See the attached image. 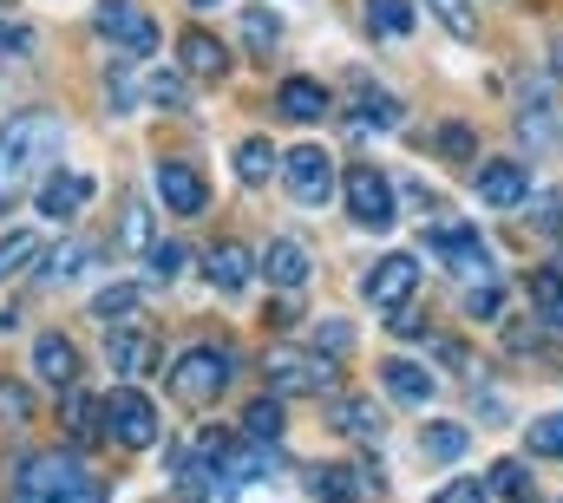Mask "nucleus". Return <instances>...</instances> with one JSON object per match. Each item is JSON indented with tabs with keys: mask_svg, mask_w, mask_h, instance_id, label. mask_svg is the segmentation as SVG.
<instances>
[{
	"mask_svg": "<svg viewBox=\"0 0 563 503\" xmlns=\"http://www.w3.org/2000/svg\"><path fill=\"white\" fill-rule=\"evenodd\" d=\"M59 144H66V125L53 112H20L0 125V203H13L33 177H46L59 164Z\"/></svg>",
	"mask_w": 563,
	"mask_h": 503,
	"instance_id": "1",
	"label": "nucleus"
},
{
	"mask_svg": "<svg viewBox=\"0 0 563 503\" xmlns=\"http://www.w3.org/2000/svg\"><path fill=\"white\" fill-rule=\"evenodd\" d=\"M13 503H106V491L73 451H33L13 471Z\"/></svg>",
	"mask_w": 563,
	"mask_h": 503,
	"instance_id": "2",
	"label": "nucleus"
},
{
	"mask_svg": "<svg viewBox=\"0 0 563 503\" xmlns=\"http://www.w3.org/2000/svg\"><path fill=\"white\" fill-rule=\"evenodd\" d=\"M282 183H288V197H295L301 210H321V203L341 190L334 157H328L321 144H295V150H282Z\"/></svg>",
	"mask_w": 563,
	"mask_h": 503,
	"instance_id": "3",
	"label": "nucleus"
},
{
	"mask_svg": "<svg viewBox=\"0 0 563 503\" xmlns=\"http://www.w3.org/2000/svg\"><path fill=\"white\" fill-rule=\"evenodd\" d=\"M263 373H269V385H276V392H334V385H341L334 354L321 360V354H295V347H269Z\"/></svg>",
	"mask_w": 563,
	"mask_h": 503,
	"instance_id": "4",
	"label": "nucleus"
},
{
	"mask_svg": "<svg viewBox=\"0 0 563 503\" xmlns=\"http://www.w3.org/2000/svg\"><path fill=\"white\" fill-rule=\"evenodd\" d=\"M341 197H347V216L361 230H394V177L387 170H374V164L347 170L341 177Z\"/></svg>",
	"mask_w": 563,
	"mask_h": 503,
	"instance_id": "5",
	"label": "nucleus"
},
{
	"mask_svg": "<svg viewBox=\"0 0 563 503\" xmlns=\"http://www.w3.org/2000/svg\"><path fill=\"white\" fill-rule=\"evenodd\" d=\"M426 243L445 255V268H452L459 281H472V288L498 281V275H492V249H485V236H478V230H465V223H439Z\"/></svg>",
	"mask_w": 563,
	"mask_h": 503,
	"instance_id": "6",
	"label": "nucleus"
},
{
	"mask_svg": "<svg viewBox=\"0 0 563 503\" xmlns=\"http://www.w3.org/2000/svg\"><path fill=\"white\" fill-rule=\"evenodd\" d=\"M223 385H230V354H217V347H190V354L170 360V392L190 399V405L217 399Z\"/></svg>",
	"mask_w": 563,
	"mask_h": 503,
	"instance_id": "7",
	"label": "nucleus"
},
{
	"mask_svg": "<svg viewBox=\"0 0 563 503\" xmlns=\"http://www.w3.org/2000/svg\"><path fill=\"white\" fill-rule=\"evenodd\" d=\"M361 294H367L374 314H400V308L420 294V261H413V255H387V261H374V275L361 281Z\"/></svg>",
	"mask_w": 563,
	"mask_h": 503,
	"instance_id": "8",
	"label": "nucleus"
},
{
	"mask_svg": "<svg viewBox=\"0 0 563 503\" xmlns=\"http://www.w3.org/2000/svg\"><path fill=\"white\" fill-rule=\"evenodd\" d=\"M99 33H106L119 53H132V59L157 53V20H151L144 7H132V0H106V13H99Z\"/></svg>",
	"mask_w": 563,
	"mask_h": 503,
	"instance_id": "9",
	"label": "nucleus"
},
{
	"mask_svg": "<svg viewBox=\"0 0 563 503\" xmlns=\"http://www.w3.org/2000/svg\"><path fill=\"white\" fill-rule=\"evenodd\" d=\"M106 438H119V445H132V451H144V445L157 438V412H151V399H144L139 385H125V392L106 405Z\"/></svg>",
	"mask_w": 563,
	"mask_h": 503,
	"instance_id": "10",
	"label": "nucleus"
},
{
	"mask_svg": "<svg viewBox=\"0 0 563 503\" xmlns=\"http://www.w3.org/2000/svg\"><path fill=\"white\" fill-rule=\"evenodd\" d=\"M472 190H478V203H492V210H525V203H531V177H525V164H511V157L478 164Z\"/></svg>",
	"mask_w": 563,
	"mask_h": 503,
	"instance_id": "11",
	"label": "nucleus"
},
{
	"mask_svg": "<svg viewBox=\"0 0 563 503\" xmlns=\"http://www.w3.org/2000/svg\"><path fill=\"white\" fill-rule=\"evenodd\" d=\"M92 190H99L92 177L59 170V177H46V183H40V216H46V223H66V216H79V210L92 203Z\"/></svg>",
	"mask_w": 563,
	"mask_h": 503,
	"instance_id": "12",
	"label": "nucleus"
},
{
	"mask_svg": "<svg viewBox=\"0 0 563 503\" xmlns=\"http://www.w3.org/2000/svg\"><path fill=\"white\" fill-rule=\"evenodd\" d=\"M106 354H112V367L125 379H139L144 367H151V354H157V347H151V327H144V321H112Z\"/></svg>",
	"mask_w": 563,
	"mask_h": 503,
	"instance_id": "13",
	"label": "nucleus"
},
{
	"mask_svg": "<svg viewBox=\"0 0 563 503\" xmlns=\"http://www.w3.org/2000/svg\"><path fill=\"white\" fill-rule=\"evenodd\" d=\"M177 66H184L190 79H223V72H230V53H223V40H217V33L190 26V33L177 40Z\"/></svg>",
	"mask_w": 563,
	"mask_h": 503,
	"instance_id": "14",
	"label": "nucleus"
},
{
	"mask_svg": "<svg viewBox=\"0 0 563 503\" xmlns=\"http://www.w3.org/2000/svg\"><path fill=\"white\" fill-rule=\"evenodd\" d=\"M157 197H164V210H177V216H197L203 210V177L190 170V164H157Z\"/></svg>",
	"mask_w": 563,
	"mask_h": 503,
	"instance_id": "15",
	"label": "nucleus"
},
{
	"mask_svg": "<svg viewBox=\"0 0 563 503\" xmlns=\"http://www.w3.org/2000/svg\"><path fill=\"white\" fill-rule=\"evenodd\" d=\"M203 275H210L223 294H243V288L256 281V255L243 249V243H217V249L203 255Z\"/></svg>",
	"mask_w": 563,
	"mask_h": 503,
	"instance_id": "16",
	"label": "nucleus"
},
{
	"mask_svg": "<svg viewBox=\"0 0 563 503\" xmlns=\"http://www.w3.org/2000/svg\"><path fill=\"white\" fill-rule=\"evenodd\" d=\"M334 432H347L354 445H380V432H387V418H380V405H374V399H361V392H347V399H334Z\"/></svg>",
	"mask_w": 563,
	"mask_h": 503,
	"instance_id": "17",
	"label": "nucleus"
},
{
	"mask_svg": "<svg viewBox=\"0 0 563 503\" xmlns=\"http://www.w3.org/2000/svg\"><path fill=\"white\" fill-rule=\"evenodd\" d=\"M400 125V99H387V92H374L367 79L354 86V112H347V131L354 137H367V131H394Z\"/></svg>",
	"mask_w": 563,
	"mask_h": 503,
	"instance_id": "18",
	"label": "nucleus"
},
{
	"mask_svg": "<svg viewBox=\"0 0 563 503\" xmlns=\"http://www.w3.org/2000/svg\"><path fill=\"white\" fill-rule=\"evenodd\" d=\"M86 268H99V243H59L53 255H40L33 275H40L46 288H59V281H79Z\"/></svg>",
	"mask_w": 563,
	"mask_h": 503,
	"instance_id": "19",
	"label": "nucleus"
},
{
	"mask_svg": "<svg viewBox=\"0 0 563 503\" xmlns=\"http://www.w3.org/2000/svg\"><path fill=\"white\" fill-rule=\"evenodd\" d=\"M380 385H387L400 405H426V399L439 392V379L426 373L420 360H387V367H380Z\"/></svg>",
	"mask_w": 563,
	"mask_h": 503,
	"instance_id": "20",
	"label": "nucleus"
},
{
	"mask_svg": "<svg viewBox=\"0 0 563 503\" xmlns=\"http://www.w3.org/2000/svg\"><path fill=\"white\" fill-rule=\"evenodd\" d=\"M33 367H40L46 385H73L79 354H73V340H66V334H40V340H33Z\"/></svg>",
	"mask_w": 563,
	"mask_h": 503,
	"instance_id": "21",
	"label": "nucleus"
},
{
	"mask_svg": "<svg viewBox=\"0 0 563 503\" xmlns=\"http://www.w3.org/2000/svg\"><path fill=\"white\" fill-rule=\"evenodd\" d=\"M263 275L276 281L282 294H295V288L308 281V249H301L295 236H282V243H269V255H263Z\"/></svg>",
	"mask_w": 563,
	"mask_h": 503,
	"instance_id": "22",
	"label": "nucleus"
},
{
	"mask_svg": "<svg viewBox=\"0 0 563 503\" xmlns=\"http://www.w3.org/2000/svg\"><path fill=\"white\" fill-rule=\"evenodd\" d=\"M276 112H282V119H295V125H314V119L328 112V92H321L314 79H282Z\"/></svg>",
	"mask_w": 563,
	"mask_h": 503,
	"instance_id": "23",
	"label": "nucleus"
},
{
	"mask_svg": "<svg viewBox=\"0 0 563 503\" xmlns=\"http://www.w3.org/2000/svg\"><path fill=\"white\" fill-rule=\"evenodd\" d=\"M525 294H531V308L544 314V327H551V334H563V268H531Z\"/></svg>",
	"mask_w": 563,
	"mask_h": 503,
	"instance_id": "24",
	"label": "nucleus"
},
{
	"mask_svg": "<svg viewBox=\"0 0 563 503\" xmlns=\"http://www.w3.org/2000/svg\"><path fill=\"white\" fill-rule=\"evenodd\" d=\"M485 491H498L505 503H538V478H531V465L498 458V465H492V478H485Z\"/></svg>",
	"mask_w": 563,
	"mask_h": 503,
	"instance_id": "25",
	"label": "nucleus"
},
{
	"mask_svg": "<svg viewBox=\"0 0 563 503\" xmlns=\"http://www.w3.org/2000/svg\"><path fill=\"white\" fill-rule=\"evenodd\" d=\"M276 170H282V150L269 137H243V144H236V177H243V183H269Z\"/></svg>",
	"mask_w": 563,
	"mask_h": 503,
	"instance_id": "26",
	"label": "nucleus"
},
{
	"mask_svg": "<svg viewBox=\"0 0 563 503\" xmlns=\"http://www.w3.org/2000/svg\"><path fill=\"white\" fill-rule=\"evenodd\" d=\"M367 33L407 40V33H413V0H367Z\"/></svg>",
	"mask_w": 563,
	"mask_h": 503,
	"instance_id": "27",
	"label": "nucleus"
},
{
	"mask_svg": "<svg viewBox=\"0 0 563 503\" xmlns=\"http://www.w3.org/2000/svg\"><path fill=\"white\" fill-rule=\"evenodd\" d=\"M361 491H367V471H347V465L314 471V498H321V503H354Z\"/></svg>",
	"mask_w": 563,
	"mask_h": 503,
	"instance_id": "28",
	"label": "nucleus"
},
{
	"mask_svg": "<svg viewBox=\"0 0 563 503\" xmlns=\"http://www.w3.org/2000/svg\"><path fill=\"white\" fill-rule=\"evenodd\" d=\"M465 445H472V438H465V425H426V432H420V451L432 458V465H459V458H465Z\"/></svg>",
	"mask_w": 563,
	"mask_h": 503,
	"instance_id": "29",
	"label": "nucleus"
},
{
	"mask_svg": "<svg viewBox=\"0 0 563 503\" xmlns=\"http://www.w3.org/2000/svg\"><path fill=\"white\" fill-rule=\"evenodd\" d=\"M151 243H157V230H151V210H144V203H125V210H119V249H125V255H144Z\"/></svg>",
	"mask_w": 563,
	"mask_h": 503,
	"instance_id": "30",
	"label": "nucleus"
},
{
	"mask_svg": "<svg viewBox=\"0 0 563 503\" xmlns=\"http://www.w3.org/2000/svg\"><path fill=\"white\" fill-rule=\"evenodd\" d=\"M26 418H33V392H26L20 379L0 373V432H20Z\"/></svg>",
	"mask_w": 563,
	"mask_h": 503,
	"instance_id": "31",
	"label": "nucleus"
},
{
	"mask_svg": "<svg viewBox=\"0 0 563 503\" xmlns=\"http://www.w3.org/2000/svg\"><path fill=\"white\" fill-rule=\"evenodd\" d=\"M33 255H40V236H33V230H13V236L0 243V281H7V275H20Z\"/></svg>",
	"mask_w": 563,
	"mask_h": 503,
	"instance_id": "32",
	"label": "nucleus"
},
{
	"mask_svg": "<svg viewBox=\"0 0 563 503\" xmlns=\"http://www.w3.org/2000/svg\"><path fill=\"white\" fill-rule=\"evenodd\" d=\"M243 40H250L256 53H269V46L282 40V20L269 13V7H250V13H243Z\"/></svg>",
	"mask_w": 563,
	"mask_h": 503,
	"instance_id": "33",
	"label": "nucleus"
},
{
	"mask_svg": "<svg viewBox=\"0 0 563 503\" xmlns=\"http://www.w3.org/2000/svg\"><path fill=\"white\" fill-rule=\"evenodd\" d=\"M243 432H250V438H269V445H276V438H282V405H276V399H256V405L243 412Z\"/></svg>",
	"mask_w": 563,
	"mask_h": 503,
	"instance_id": "34",
	"label": "nucleus"
},
{
	"mask_svg": "<svg viewBox=\"0 0 563 503\" xmlns=\"http://www.w3.org/2000/svg\"><path fill=\"white\" fill-rule=\"evenodd\" d=\"M132 301H139V288H132V281H119V288H99V294H92V314H99V321H125V314H132Z\"/></svg>",
	"mask_w": 563,
	"mask_h": 503,
	"instance_id": "35",
	"label": "nucleus"
},
{
	"mask_svg": "<svg viewBox=\"0 0 563 503\" xmlns=\"http://www.w3.org/2000/svg\"><path fill=\"white\" fill-rule=\"evenodd\" d=\"M531 451H538V458H563V412L531 418Z\"/></svg>",
	"mask_w": 563,
	"mask_h": 503,
	"instance_id": "36",
	"label": "nucleus"
},
{
	"mask_svg": "<svg viewBox=\"0 0 563 503\" xmlns=\"http://www.w3.org/2000/svg\"><path fill=\"white\" fill-rule=\"evenodd\" d=\"M518 137H525V144H551V92H538V105H525Z\"/></svg>",
	"mask_w": 563,
	"mask_h": 503,
	"instance_id": "37",
	"label": "nucleus"
},
{
	"mask_svg": "<svg viewBox=\"0 0 563 503\" xmlns=\"http://www.w3.org/2000/svg\"><path fill=\"white\" fill-rule=\"evenodd\" d=\"M66 392V425H73V438H92V399L79 392V385H59Z\"/></svg>",
	"mask_w": 563,
	"mask_h": 503,
	"instance_id": "38",
	"label": "nucleus"
},
{
	"mask_svg": "<svg viewBox=\"0 0 563 503\" xmlns=\"http://www.w3.org/2000/svg\"><path fill=\"white\" fill-rule=\"evenodd\" d=\"M144 268H151V281H170V275L184 268V249H177V243H151V249H144Z\"/></svg>",
	"mask_w": 563,
	"mask_h": 503,
	"instance_id": "39",
	"label": "nucleus"
},
{
	"mask_svg": "<svg viewBox=\"0 0 563 503\" xmlns=\"http://www.w3.org/2000/svg\"><path fill=\"white\" fill-rule=\"evenodd\" d=\"M439 20H445V33H459V40H472V0H426Z\"/></svg>",
	"mask_w": 563,
	"mask_h": 503,
	"instance_id": "40",
	"label": "nucleus"
},
{
	"mask_svg": "<svg viewBox=\"0 0 563 503\" xmlns=\"http://www.w3.org/2000/svg\"><path fill=\"white\" fill-rule=\"evenodd\" d=\"M531 223H538L544 236H563V197H551V190L531 197Z\"/></svg>",
	"mask_w": 563,
	"mask_h": 503,
	"instance_id": "41",
	"label": "nucleus"
},
{
	"mask_svg": "<svg viewBox=\"0 0 563 503\" xmlns=\"http://www.w3.org/2000/svg\"><path fill=\"white\" fill-rule=\"evenodd\" d=\"M314 347H328V354L341 360V354L354 347V327H347V321H321V327H314Z\"/></svg>",
	"mask_w": 563,
	"mask_h": 503,
	"instance_id": "42",
	"label": "nucleus"
},
{
	"mask_svg": "<svg viewBox=\"0 0 563 503\" xmlns=\"http://www.w3.org/2000/svg\"><path fill=\"white\" fill-rule=\"evenodd\" d=\"M439 157H472V125H439Z\"/></svg>",
	"mask_w": 563,
	"mask_h": 503,
	"instance_id": "43",
	"label": "nucleus"
},
{
	"mask_svg": "<svg viewBox=\"0 0 563 503\" xmlns=\"http://www.w3.org/2000/svg\"><path fill=\"white\" fill-rule=\"evenodd\" d=\"M106 99H112L119 112H132V105H139V86H132V72H125V66H119L112 79H106Z\"/></svg>",
	"mask_w": 563,
	"mask_h": 503,
	"instance_id": "44",
	"label": "nucleus"
},
{
	"mask_svg": "<svg viewBox=\"0 0 563 503\" xmlns=\"http://www.w3.org/2000/svg\"><path fill=\"white\" fill-rule=\"evenodd\" d=\"M432 503H492V498H485V484H472V478H459V484H445V491H439Z\"/></svg>",
	"mask_w": 563,
	"mask_h": 503,
	"instance_id": "45",
	"label": "nucleus"
},
{
	"mask_svg": "<svg viewBox=\"0 0 563 503\" xmlns=\"http://www.w3.org/2000/svg\"><path fill=\"white\" fill-rule=\"evenodd\" d=\"M465 308H472L478 321H492V314H498V288H492V281H485V288H472V294H465Z\"/></svg>",
	"mask_w": 563,
	"mask_h": 503,
	"instance_id": "46",
	"label": "nucleus"
},
{
	"mask_svg": "<svg viewBox=\"0 0 563 503\" xmlns=\"http://www.w3.org/2000/svg\"><path fill=\"white\" fill-rule=\"evenodd\" d=\"M151 99H157V105H184V86H177V79H164V72H157V79H151Z\"/></svg>",
	"mask_w": 563,
	"mask_h": 503,
	"instance_id": "47",
	"label": "nucleus"
},
{
	"mask_svg": "<svg viewBox=\"0 0 563 503\" xmlns=\"http://www.w3.org/2000/svg\"><path fill=\"white\" fill-rule=\"evenodd\" d=\"M20 46H26V33L20 26H0V53H20Z\"/></svg>",
	"mask_w": 563,
	"mask_h": 503,
	"instance_id": "48",
	"label": "nucleus"
},
{
	"mask_svg": "<svg viewBox=\"0 0 563 503\" xmlns=\"http://www.w3.org/2000/svg\"><path fill=\"white\" fill-rule=\"evenodd\" d=\"M558 72H563V33H558Z\"/></svg>",
	"mask_w": 563,
	"mask_h": 503,
	"instance_id": "49",
	"label": "nucleus"
},
{
	"mask_svg": "<svg viewBox=\"0 0 563 503\" xmlns=\"http://www.w3.org/2000/svg\"><path fill=\"white\" fill-rule=\"evenodd\" d=\"M197 7H217V0H197Z\"/></svg>",
	"mask_w": 563,
	"mask_h": 503,
	"instance_id": "50",
	"label": "nucleus"
}]
</instances>
